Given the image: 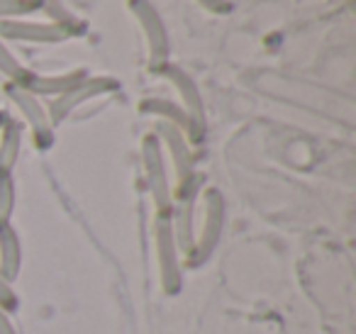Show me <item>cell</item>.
<instances>
[{
  "label": "cell",
  "instance_id": "ffe728a7",
  "mask_svg": "<svg viewBox=\"0 0 356 334\" xmlns=\"http://www.w3.org/2000/svg\"><path fill=\"white\" fill-rule=\"evenodd\" d=\"M198 3L208 13H215V15H227V13H232V3H229V0H198Z\"/></svg>",
  "mask_w": 356,
  "mask_h": 334
},
{
  "label": "cell",
  "instance_id": "ac0fdd59",
  "mask_svg": "<svg viewBox=\"0 0 356 334\" xmlns=\"http://www.w3.org/2000/svg\"><path fill=\"white\" fill-rule=\"evenodd\" d=\"M32 13H40L35 0H0V20H20Z\"/></svg>",
  "mask_w": 356,
  "mask_h": 334
},
{
  "label": "cell",
  "instance_id": "9c48e42d",
  "mask_svg": "<svg viewBox=\"0 0 356 334\" xmlns=\"http://www.w3.org/2000/svg\"><path fill=\"white\" fill-rule=\"evenodd\" d=\"M154 134H156V139L161 142V147L168 152L173 173H176V183L193 176L195 157H193V149H191V142H188V137H186L184 129H178V127H173V125L159 120L156 127H154Z\"/></svg>",
  "mask_w": 356,
  "mask_h": 334
},
{
  "label": "cell",
  "instance_id": "7a4b0ae2",
  "mask_svg": "<svg viewBox=\"0 0 356 334\" xmlns=\"http://www.w3.org/2000/svg\"><path fill=\"white\" fill-rule=\"evenodd\" d=\"M203 173L195 171L191 178L176 183V188L171 191V227L173 237H176V244L181 256H188L193 249L195 241V210H198L200 200V188H203Z\"/></svg>",
  "mask_w": 356,
  "mask_h": 334
},
{
  "label": "cell",
  "instance_id": "6da1fadb",
  "mask_svg": "<svg viewBox=\"0 0 356 334\" xmlns=\"http://www.w3.org/2000/svg\"><path fill=\"white\" fill-rule=\"evenodd\" d=\"M225 220H227V202L220 188H205L203 191V225L195 232V241L191 254L186 256L191 269H200L213 259L225 234Z\"/></svg>",
  "mask_w": 356,
  "mask_h": 334
},
{
  "label": "cell",
  "instance_id": "8fae6325",
  "mask_svg": "<svg viewBox=\"0 0 356 334\" xmlns=\"http://www.w3.org/2000/svg\"><path fill=\"white\" fill-rule=\"evenodd\" d=\"M88 76L86 69H74V71H66V74H56V76H37V74H27L25 84L22 88H27L30 93H35L37 98H59L61 93L71 90L76 84Z\"/></svg>",
  "mask_w": 356,
  "mask_h": 334
},
{
  "label": "cell",
  "instance_id": "30bf717a",
  "mask_svg": "<svg viewBox=\"0 0 356 334\" xmlns=\"http://www.w3.org/2000/svg\"><path fill=\"white\" fill-rule=\"evenodd\" d=\"M0 40L6 42H27V45H59L69 40V32L51 22H32V20H0Z\"/></svg>",
  "mask_w": 356,
  "mask_h": 334
},
{
  "label": "cell",
  "instance_id": "5bb4252c",
  "mask_svg": "<svg viewBox=\"0 0 356 334\" xmlns=\"http://www.w3.org/2000/svg\"><path fill=\"white\" fill-rule=\"evenodd\" d=\"M22 149V122L20 120L8 118L6 125L0 127V168L13 171L20 159Z\"/></svg>",
  "mask_w": 356,
  "mask_h": 334
},
{
  "label": "cell",
  "instance_id": "7402d4cb",
  "mask_svg": "<svg viewBox=\"0 0 356 334\" xmlns=\"http://www.w3.org/2000/svg\"><path fill=\"white\" fill-rule=\"evenodd\" d=\"M8 118H10V115H8L6 110H0V127H3V125H6V120H8Z\"/></svg>",
  "mask_w": 356,
  "mask_h": 334
},
{
  "label": "cell",
  "instance_id": "4fadbf2b",
  "mask_svg": "<svg viewBox=\"0 0 356 334\" xmlns=\"http://www.w3.org/2000/svg\"><path fill=\"white\" fill-rule=\"evenodd\" d=\"M139 113L142 115H154L159 118L161 122H168L173 127L184 129L186 137L191 134V122H188V115L184 113V108L173 100H166V98H144L139 100Z\"/></svg>",
  "mask_w": 356,
  "mask_h": 334
},
{
  "label": "cell",
  "instance_id": "e0dca14e",
  "mask_svg": "<svg viewBox=\"0 0 356 334\" xmlns=\"http://www.w3.org/2000/svg\"><path fill=\"white\" fill-rule=\"evenodd\" d=\"M13 210H15V181L13 171L0 168V222H10Z\"/></svg>",
  "mask_w": 356,
  "mask_h": 334
},
{
  "label": "cell",
  "instance_id": "8992f818",
  "mask_svg": "<svg viewBox=\"0 0 356 334\" xmlns=\"http://www.w3.org/2000/svg\"><path fill=\"white\" fill-rule=\"evenodd\" d=\"M120 90V81L113 76H86L81 84H76L71 90L61 93L59 98H51V103L47 105V113H49L51 125H61L64 120L71 118L76 108H81L83 103L100 98V95H110Z\"/></svg>",
  "mask_w": 356,
  "mask_h": 334
},
{
  "label": "cell",
  "instance_id": "5b68a950",
  "mask_svg": "<svg viewBox=\"0 0 356 334\" xmlns=\"http://www.w3.org/2000/svg\"><path fill=\"white\" fill-rule=\"evenodd\" d=\"M142 168H144V181H147L149 196H152L154 207H156V215H168V212H171L173 188H171V181H168L163 147L154 132L142 139Z\"/></svg>",
  "mask_w": 356,
  "mask_h": 334
},
{
  "label": "cell",
  "instance_id": "2e32d148",
  "mask_svg": "<svg viewBox=\"0 0 356 334\" xmlns=\"http://www.w3.org/2000/svg\"><path fill=\"white\" fill-rule=\"evenodd\" d=\"M0 74L6 76L8 84H20V86L25 84L27 74H30V69H25L20 64V59L8 49V45L3 40H0Z\"/></svg>",
  "mask_w": 356,
  "mask_h": 334
},
{
  "label": "cell",
  "instance_id": "d6986e66",
  "mask_svg": "<svg viewBox=\"0 0 356 334\" xmlns=\"http://www.w3.org/2000/svg\"><path fill=\"white\" fill-rule=\"evenodd\" d=\"M17 305H20V300H17V293L13 290V283L0 273V308L6 312H13V310H17Z\"/></svg>",
  "mask_w": 356,
  "mask_h": 334
},
{
  "label": "cell",
  "instance_id": "ba28073f",
  "mask_svg": "<svg viewBox=\"0 0 356 334\" xmlns=\"http://www.w3.org/2000/svg\"><path fill=\"white\" fill-rule=\"evenodd\" d=\"M3 90L10 98V103L20 110L22 118H25L27 127H30L32 137H35L37 149H49L54 144V125H51L49 113H47L42 98H37L27 88H22L20 84H6Z\"/></svg>",
  "mask_w": 356,
  "mask_h": 334
},
{
  "label": "cell",
  "instance_id": "3957f363",
  "mask_svg": "<svg viewBox=\"0 0 356 334\" xmlns=\"http://www.w3.org/2000/svg\"><path fill=\"white\" fill-rule=\"evenodd\" d=\"M154 246H156L159 261V283L163 293L173 298L184 290V261H181V251H178L168 215L154 217Z\"/></svg>",
  "mask_w": 356,
  "mask_h": 334
},
{
  "label": "cell",
  "instance_id": "9a60e30c",
  "mask_svg": "<svg viewBox=\"0 0 356 334\" xmlns=\"http://www.w3.org/2000/svg\"><path fill=\"white\" fill-rule=\"evenodd\" d=\"M35 3H37V8L49 17L51 25L66 30L69 37L86 35V22L64 6V0H35Z\"/></svg>",
  "mask_w": 356,
  "mask_h": 334
},
{
  "label": "cell",
  "instance_id": "7c38bea8",
  "mask_svg": "<svg viewBox=\"0 0 356 334\" xmlns=\"http://www.w3.org/2000/svg\"><path fill=\"white\" fill-rule=\"evenodd\" d=\"M22 269V244L10 222H0V273L6 280H15Z\"/></svg>",
  "mask_w": 356,
  "mask_h": 334
},
{
  "label": "cell",
  "instance_id": "52a82bcc",
  "mask_svg": "<svg viewBox=\"0 0 356 334\" xmlns=\"http://www.w3.org/2000/svg\"><path fill=\"white\" fill-rule=\"evenodd\" d=\"M129 13L134 15V20L139 22L144 37H147L149 47V71L156 74L161 66L168 64V56H171V42H168V32L163 25L161 15L156 13V8L149 3V0H129Z\"/></svg>",
  "mask_w": 356,
  "mask_h": 334
},
{
  "label": "cell",
  "instance_id": "44dd1931",
  "mask_svg": "<svg viewBox=\"0 0 356 334\" xmlns=\"http://www.w3.org/2000/svg\"><path fill=\"white\" fill-rule=\"evenodd\" d=\"M0 334H17L15 324L10 322V312H6L3 308H0Z\"/></svg>",
  "mask_w": 356,
  "mask_h": 334
},
{
  "label": "cell",
  "instance_id": "277c9868",
  "mask_svg": "<svg viewBox=\"0 0 356 334\" xmlns=\"http://www.w3.org/2000/svg\"><path fill=\"white\" fill-rule=\"evenodd\" d=\"M156 74L163 76V79L176 88V93L181 95V108L188 115V122H191L188 142L200 144L205 139V132H208V118H205V103H203V95H200V88H198V84H195V79L188 71L181 69V66L171 64V61H168L166 66H161Z\"/></svg>",
  "mask_w": 356,
  "mask_h": 334
}]
</instances>
